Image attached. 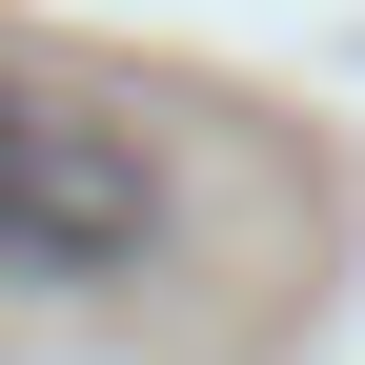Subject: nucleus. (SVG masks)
<instances>
[{
	"mask_svg": "<svg viewBox=\"0 0 365 365\" xmlns=\"http://www.w3.org/2000/svg\"><path fill=\"white\" fill-rule=\"evenodd\" d=\"M203 244V163L143 81L0 41V284L21 304H122Z\"/></svg>",
	"mask_w": 365,
	"mask_h": 365,
	"instance_id": "obj_1",
	"label": "nucleus"
}]
</instances>
